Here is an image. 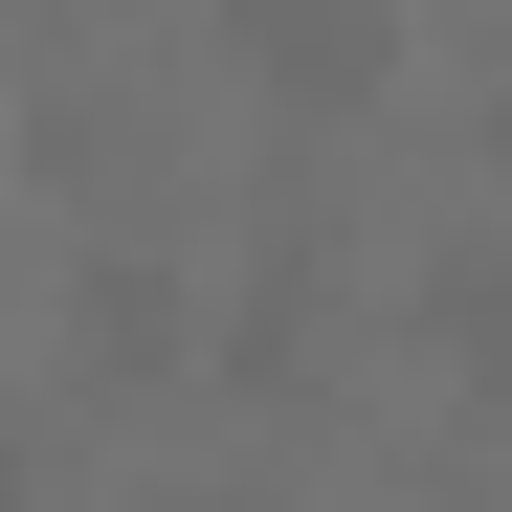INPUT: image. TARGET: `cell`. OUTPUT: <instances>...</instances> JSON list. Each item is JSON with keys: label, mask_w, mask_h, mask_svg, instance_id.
Returning <instances> with one entry per match:
<instances>
[{"label": "cell", "mask_w": 512, "mask_h": 512, "mask_svg": "<svg viewBox=\"0 0 512 512\" xmlns=\"http://www.w3.org/2000/svg\"><path fill=\"white\" fill-rule=\"evenodd\" d=\"M223 45H245V90H290V112H357L379 90V0H223Z\"/></svg>", "instance_id": "1"}, {"label": "cell", "mask_w": 512, "mask_h": 512, "mask_svg": "<svg viewBox=\"0 0 512 512\" xmlns=\"http://www.w3.org/2000/svg\"><path fill=\"white\" fill-rule=\"evenodd\" d=\"M423 334H446V357L512 401V245H446V268H423Z\"/></svg>", "instance_id": "2"}, {"label": "cell", "mask_w": 512, "mask_h": 512, "mask_svg": "<svg viewBox=\"0 0 512 512\" xmlns=\"http://www.w3.org/2000/svg\"><path fill=\"white\" fill-rule=\"evenodd\" d=\"M90 357L156 379V357H179V290H156V268H90Z\"/></svg>", "instance_id": "3"}, {"label": "cell", "mask_w": 512, "mask_h": 512, "mask_svg": "<svg viewBox=\"0 0 512 512\" xmlns=\"http://www.w3.org/2000/svg\"><path fill=\"white\" fill-rule=\"evenodd\" d=\"M0 512H45V468H23V446H0Z\"/></svg>", "instance_id": "4"}, {"label": "cell", "mask_w": 512, "mask_h": 512, "mask_svg": "<svg viewBox=\"0 0 512 512\" xmlns=\"http://www.w3.org/2000/svg\"><path fill=\"white\" fill-rule=\"evenodd\" d=\"M490 156H512V45H490Z\"/></svg>", "instance_id": "5"}, {"label": "cell", "mask_w": 512, "mask_h": 512, "mask_svg": "<svg viewBox=\"0 0 512 512\" xmlns=\"http://www.w3.org/2000/svg\"><path fill=\"white\" fill-rule=\"evenodd\" d=\"M201 512H268V490H201Z\"/></svg>", "instance_id": "6"}]
</instances>
